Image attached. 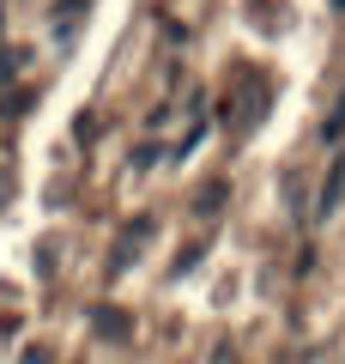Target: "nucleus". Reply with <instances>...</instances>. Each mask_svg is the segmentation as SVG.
I'll return each mask as SVG.
<instances>
[{
  "label": "nucleus",
  "mask_w": 345,
  "mask_h": 364,
  "mask_svg": "<svg viewBox=\"0 0 345 364\" xmlns=\"http://www.w3.org/2000/svg\"><path fill=\"white\" fill-rule=\"evenodd\" d=\"M25 364H55V358H49L43 346H31V352H25Z\"/></svg>",
  "instance_id": "2"
},
{
  "label": "nucleus",
  "mask_w": 345,
  "mask_h": 364,
  "mask_svg": "<svg viewBox=\"0 0 345 364\" xmlns=\"http://www.w3.org/2000/svg\"><path fill=\"white\" fill-rule=\"evenodd\" d=\"M339 195H345V152H339V158H333V170H327V188H321V207H315V213H321V219H327V213H333V207H339Z\"/></svg>",
  "instance_id": "1"
}]
</instances>
